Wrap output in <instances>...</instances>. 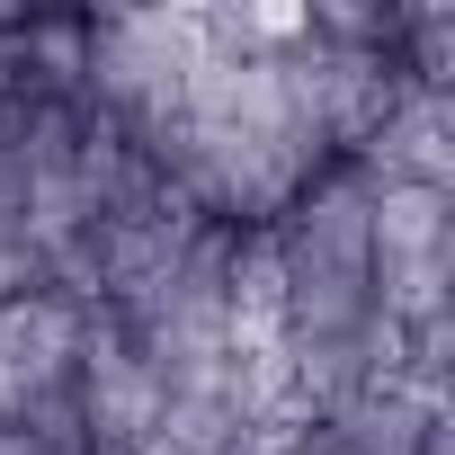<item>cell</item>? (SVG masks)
I'll use <instances>...</instances> for the list:
<instances>
[]
</instances>
